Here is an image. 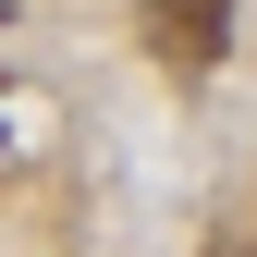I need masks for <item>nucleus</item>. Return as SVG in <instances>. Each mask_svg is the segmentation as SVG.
Wrapping results in <instances>:
<instances>
[{
    "label": "nucleus",
    "mask_w": 257,
    "mask_h": 257,
    "mask_svg": "<svg viewBox=\"0 0 257 257\" xmlns=\"http://www.w3.org/2000/svg\"><path fill=\"white\" fill-rule=\"evenodd\" d=\"M147 49L184 61V74H208V61L233 49V0H147Z\"/></svg>",
    "instance_id": "nucleus-1"
},
{
    "label": "nucleus",
    "mask_w": 257,
    "mask_h": 257,
    "mask_svg": "<svg viewBox=\"0 0 257 257\" xmlns=\"http://www.w3.org/2000/svg\"><path fill=\"white\" fill-rule=\"evenodd\" d=\"M0 13H13V0H0Z\"/></svg>",
    "instance_id": "nucleus-2"
}]
</instances>
